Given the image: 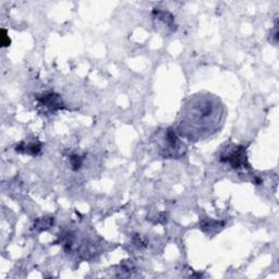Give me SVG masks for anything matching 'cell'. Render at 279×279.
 Listing matches in <instances>:
<instances>
[{
    "instance_id": "9",
    "label": "cell",
    "mask_w": 279,
    "mask_h": 279,
    "mask_svg": "<svg viewBox=\"0 0 279 279\" xmlns=\"http://www.w3.org/2000/svg\"><path fill=\"white\" fill-rule=\"evenodd\" d=\"M83 159L84 157L80 156V155H77V154H73L70 156V165L71 168L73 170H78L80 169L82 164H83Z\"/></svg>"
},
{
    "instance_id": "2",
    "label": "cell",
    "mask_w": 279,
    "mask_h": 279,
    "mask_svg": "<svg viewBox=\"0 0 279 279\" xmlns=\"http://www.w3.org/2000/svg\"><path fill=\"white\" fill-rule=\"evenodd\" d=\"M156 146L164 159H180L187 153V146L181 141L176 129L166 128L155 134Z\"/></svg>"
},
{
    "instance_id": "4",
    "label": "cell",
    "mask_w": 279,
    "mask_h": 279,
    "mask_svg": "<svg viewBox=\"0 0 279 279\" xmlns=\"http://www.w3.org/2000/svg\"><path fill=\"white\" fill-rule=\"evenodd\" d=\"M39 106L44 108L47 113H56L58 110L65 109V104L60 95L54 92H47L38 97Z\"/></svg>"
},
{
    "instance_id": "8",
    "label": "cell",
    "mask_w": 279,
    "mask_h": 279,
    "mask_svg": "<svg viewBox=\"0 0 279 279\" xmlns=\"http://www.w3.org/2000/svg\"><path fill=\"white\" fill-rule=\"evenodd\" d=\"M52 224H54V217H41L34 223V228L36 230L43 231L49 229Z\"/></svg>"
},
{
    "instance_id": "6",
    "label": "cell",
    "mask_w": 279,
    "mask_h": 279,
    "mask_svg": "<svg viewBox=\"0 0 279 279\" xmlns=\"http://www.w3.org/2000/svg\"><path fill=\"white\" fill-rule=\"evenodd\" d=\"M41 150V143L40 142H28L26 143L25 141L20 142V143L15 146V151L21 154H26L31 156H36L40 154V152Z\"/></svg>"
},
{
    "instance_id": "1",
    "label": "cell",
    "mask_w": 279,
    "mask_h": 279,
    "mask_svg": "<svg viewBox=\"0 0 279 279\" xmlns=\"http://www.w3.org/2000/svg\"><path fill=\"white\" fill-rule=\"evenodd\" d=\"M225 107L208 93L193 95L184 104L178 119L177 133L191 142L203 141L223 127Z\"/></svg>"
},
{
    "instance_id": "7",
    "label": "cell",
    "mask_w": 279,
    "mask_h": 279,
    "mask_svg": "<svg viewBox=\"0 0 279 279\" xmlns=\"http://www.w3.org/2000/svg\"><path fill=\"white\" fill-rule=\"evenodd\" d=\"M153 14H154L155 20L159 21V22L164 26H166L167 29H169L171 32L177 30L175 24V18H173V15L171 13H169L168 11H164V10L155 9Z\"/></svg>"
},
{
    "instance_id": "5",
    "label": "cell",
    "mask_w": 279,
    "mask_h": 279,
    "mask_svg": "<svg viewBox=\"0 0 279 279\" xmlns=\"http://www.w3.org/2000/svg\"><path fill=\"white\" fill-rule=\"evenodd\" d=\"M199 226H201L199 228H201L205 234L213 236L215 234L219 233V231L225 227V223L212 218H205L199 222Z\"/></svg>"
},
{
    "instance_id": "10",
    "label": "cell",
    "mask_w": 279,
    "mask_h": 279,
    "mask_svg": "<svg viewBox=\"0 0 279 279\" xmlns=\"http://www.w3.org/2000/svg\"><path fill=\"white\" fill-rule=\"evenodd\" d=\"M1 44L2 46H9L10 45V39L6 36V31L2 30V35H1Z\"/></svg>"
},
{
    "instance_id": "3",
    "label": "cell",
    "mask_w": 279,
    "mask_h": 279,
    "mask_svg": "<svg viewBox=\"0 0 279 279\" xmlns=\"http://www.w3.org/2000/svg\"><path fill=\"white\" fill-rule=\"evenodd\" d=\"M222 164L229 165L233 169H250L247 161L246 147L243 145L230 144L222 150L218 157Z\"/></svg>"
}]
</instances>
